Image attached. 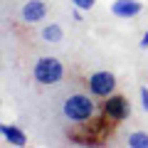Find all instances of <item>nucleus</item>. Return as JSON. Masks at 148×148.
<instances>
[{
	"label": "nucleus",
	"mask_w": 148,
	"mask_h": 148,
	"mask_svg": "<svg viewBox=\"0 0 148 148\" xmlns=\"http://www.w3.org/2000/svg\"><path fill=\"white\" fill-rule=\"evenodd\" d=\"M143 12V3L141 0H114L111 3V15L121 17V20H131V17Z\"/></svg>",
	"instance_id": "nucleus-5"
},
{
	"label": "nucleus",
	"mask_w": 148,
	"mask_h": 148,
	"mask_svg": "<svg viewBox=\"0 0 148 148\" xmlns=\"http://www.w3.org/2000/svg\"><path fill=\"white\" fill-rule=\"evenodd\" d=\"M20 17L25 22H30V25L42 22L47 17V3L45 0H27L25 5H22V10H20Z\"/></svg>",
	"instance_id": "nucleus-6"
},
{
	"label": "nucleus",
	"mask_w": 148,
	"mask_h": 148,
	"mask_svg": "<svg viewBox=\"0 0 148 148\" xmlns=\"http://www.w3.org/2000/svg\"><path fill=\"white\" fill-rule=\"evenodd\" d=\"M74 8H82V10H91L96 5V0H72Z\"/></svg>",
	"instance_id": "nucleus-10"
},
{
	"label": "nucleus",
	"mask_w": 148,
	"mask_h": 148,
	"mask_svg": "<svg viewBox=\"0 0 148 148\" xmlns=\"http://www.w3.org/2000/svg\"><path fill=\"white\" fill-rule=\"evenodd\" d=\"M86 86H89V94L91 96H96V99H106V96H111L114 91H116V77H114V72L101 69V72L89 74Z\"/></svg>",
	"instance_id": "nucleus-3"
},
{
	"label": "nucleus",
	"mask_w": 148,
	"mask_h": 148,
	"mask_svg": "<svg viewBox=\"0 0 148 148\" xmlns=\"http://www.w3.org/2000/svg\"><path fill=\"white\" fill-rule=\"evenodd\" d=\"M62 77H64V64L57 57H40L32 64V79L42 86L57 84V82H62Z\"/></svg>",
	"instance_id": "nucleus-2"
},
{
	"label": "nucleus",
	"mask_w": 148,
	"mask_h": 148,
	"mask_svg": "<svg viewBox=\"0 0 148 148\" xmlns=\"http://www.w3.org/2000/svg\"><path fill=\"white\" fill-rule=\"evenodd\" d=\"M141 106H143V111H148V86H141Z\"/></svg>",
	"instance_id": "nucleus-11"
},
{
	"label": "nucleus",
	"mask_w": 148,
	"mask_h": 148,
	"mask_svg": "<svg viewBox=\"0 0 148 148\" xmlns=\"http://www.w3.org/2000/svg\"><path fill=\"white\" fill-rule=\"evenodd\" d=\"M101 114H104L109 121L121 123V121H126V119L131 116V104H128L126 96H121V94H111V96H106L104 104H101Z\"/></svg>",
	"instance_id": "nucleus-4"
},
{
	"label": "nucleus",
	"mask_w": 148,
	"mask_h": 148,
	"mask_svg": "<svg viewBox=\"0 0 148 148\" xmlns=\"http://www.w3.org/2000/svg\"><path fill=\"white\" fill-rule=\"evenodd\" d=\"M62 116L72 123H84L96 116V104L86 94H69L62 101Z\"/></svg>",
	"instance_id": "nucleus-1"
},
{
	"label": "nucleus",
	"mask_w": 148,
	"mask_h": 148,
	"mask_svg": "<svg viewBox=\"0 0 148 148\" xmlns=\"http://www.w3.org/2000/svg\"><path fill=\"white\" fill-rule=\"evenodd\" d=\"M42 40L45 42H49V45H59L64 40V30H62V25H57V22H49V25H42Z\"/></svg>",
	"instance_id": "nucleus-8"
},
{
	"label": "nucleus",
	"mask_w": 148,
	"mask_h": 148,
	"mask_svg": "<svg viewBox=\"0 0 148 148\" xmlns=\"http://www.w3.org/2000/svg\"><path fill=\"white\" fill-rule=\"evenodd\" d=\"M138 47H141V49H148V30H146V35L141 37V42H138Z\"/></svg>",
	"instance_id": "nucleus-12"
},
{
	"label": "nucleus",
	"mask_w": 148,
	"mask_h": 148,
	"mask_svg": "<svg viewBox=\"0 0 148 148\" xmlns=\"http://www.w3.org/2000/svg\"><path fill=\"white\" fill-rule=\"evenodd\" d=\"M126 141L131 148H148V133L146 131H133V133H128Z\"/></svg>",
	"instance_id": "nucleus-9"
},
{
	"label": "nucleus",
	"mask_w": 148,
	"mask_h": 148,
	"mask_svg": "<svg viewBox=\"0 0 148 148\" xmlns=\"http://www.w3.org/2000/svg\"><path fill=\"white\" fill-rule=\"evenodd\" d=\"M0 133H3V138H5L10 146H25L27 143V136H25V131H22L20 126H15V123H3L0 126Z\"/></svg>",
	"instance_id": "nucleus-7"
},
{
	"label": "nucleus",
	"mask_w": 148,
	"mask_h": 148,
	"mask_svg": "<svg viewBox=\"0 0 148 148\" xmlns=\"http://www.w3.org/2000/svg\"><path fill=\"white\" fill-rule=\"evenodd\" d=\"M72 17L79 22V20H82V8H74V10H72Z\"/></svg>",
	"instance_id": "nucleus-13"
}]
</instances>
